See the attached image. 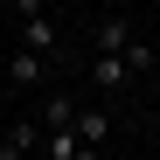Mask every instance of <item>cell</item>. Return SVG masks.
I'll list each match as a JSON object with an SVG mask.
<instances>
[{
    "mask_svg": "<svg viewBox=\"0 0 160 160\" xmlns=\"http://www.w3.org/2000/svg\"><path fill=\"white\" fill-rule=\"evenodd\" d=\"M132 77H139V70L125 63V49H91V91L112 98V91H125V84H132Z\"/></svg>",
    "mask_w": 160,
    "mask_h": 160,
    "instance_id": "1",
    "label": "cell"
},
{
    "mask_svg": "<svg viewBox=\"0 0 160 160\" xmlns=\"http://www.w3.org/2000/svg\"><path fill=\"white\" fill-rule=\"evenodd\" d=\"M14 21H21V49H35L42 63H56V56H63V35H56V21H49L42 7H35V14H14Z\"/></svg>",
    "mask_w": 160,
    "mask_h": 160,
    "instance_id": "2",
    "label": "cell"
},
{
    "mask_svg": "<svg viewBox=\"0 0 160 160\" xmlns=\"http://www.w3.org/2000/svg\"><path fill=\"white\" fill-rule=\"evenodd\" d=\"M77 139H84V146H104V139H112V112H104V104H77Z\"/></svg>",
    "mask_w": 160,
    "mask_h": 160,
    "instance_id": "3",
    "label": "cell"
},
{
    "mask_svg": "<svg viewBox=\"0 0 160 160\" xmlns=\"http://www.w3.org/2000/svg\"><path fill=\"white\" fill-rule=\"evenodd\" d=\"M42 77H49V63L35 56V49H14V63H7V84H14V91H35Z\"/></svg>",
    "mask_w": 160,
    "mask_h": 160,
    "instance_id": "4",
    "label": "cell"
},
{
    "mask_svg": "<svg viewBox=\"0 0 160 160\" xmlns=\"http://www.w3.org/2000/svg\"><path fill=\"white\" fill-rule=\"evenodd\" d=\"M42 125H70L77 118V104H70V91H42V112H35Z\"/></svg>",
    "mask_w": 160,
    "mask_h": 160,
    "instance_id": "5",
    "label": "cell"
},
{
    "mask_svg": "<svg viewBox=\"0 0 160 160\" xmlns=\"http://www.w3.org/2000/svg\"><path fill=\"white\" fill-rule=\"evenodd\" d=\"M7 146H14V153H35V146H42V118H14V125H7Z\"/></svg>",
    "mask_w": 160,
    "mask_h": 160,
    "instance_id": "6",
    "label": "cell"
},
{
    "mask_svg": "<svg viewBox=\"0 0 160 160\" xmlns=\"http://www.w3.org/2000/svg\"><path fill=\"white\" fill-rule=\"evenodd\" d=\"M125 42H132L125 14H104V21H98V49H125Z\"/></svg>",
    "mask_w": 160,
    "mask_h": 160,
    "instance_id": "7",
    "label": "cell"
},
{
    "mask_svg": "<svg viewBox=\"0 0 160 160\" xmlns=\"http://www.w3.org/2000/svg\"><path fill=\"white\" fill-rule=\"evenodd\" d=\"M125 63H132V70H153V49H146L139 35H132V42H125Z\"/></svg>",
    "mask_w": 160,
    "mask_h": 160,
    "instance_id": "8",
    "label": "cell"
},
{
    "mask_svg": "<svg viewBox=\"0 0 160 160\" xmlns=\"http://www.w3.org/2000/svg\"><path fill=\"white\" fill-rule=\"evenodd\" d=\"M0 160H35V153H14V146H7V139H0Z\"/></svg>",
    "mask_w": 160,
    "mask_h": 160,
    "instance_id": "9",
    "label": "cell"
}]
</instances>
